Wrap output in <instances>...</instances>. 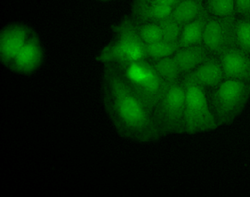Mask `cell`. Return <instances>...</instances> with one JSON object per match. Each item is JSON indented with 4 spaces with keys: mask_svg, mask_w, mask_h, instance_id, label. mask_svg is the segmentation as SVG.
<instances>
[{
    "mask_svg": "<svg viewBox=\"0 0 250 197\" xmlns=\"http://www.w3.org/2000/svg\"><path fill=\"white\" fill-rule=\"evenodd\" d=\"M101 97L104 109L120 138L138 143L160 139L151 111L125 82L114 64H104Z\"/></svg>",
    "mask_w": 250,
    "mask_h": 197,
    "instance_id": "6da1fadb",
    "label": "cell"
},
{
    "mask_svg": "<svg viewBox=\"0 0 250 197\" xmlns=\"http://www.w3.org/2000/svg\"><path fill=\"white\" fill-rule=\"evenodd\" d=\"M113 36L96 57L97 62L104 64H123L148 59L146 44L137 34L129 15L111 26Z\"/></svg>",
    "mask_w": 250,
    "mask_h": 197,
    "instance_id": "7a4b0ae2",
    "label": "cell"
},
{
    "mask_svg": "<svg viewBox=\"0 0 250 197\" xmlns=\"http://www.w3.org/2000/svg\"><path fill=\"white\" fill-rule=\"evenodd\" d=\"M211 113L218 127L229 126L245 111L250 100V82L224 79L206 91Z\"/></svg>",
    "mask_w": 250,
    "mask_h": 197,
    "instance_id": "3957f363",
    "label": "cell"
},
{
    "mask_svg": "<svg viewBox=\"0 0 250 197\" xmlns=\"http://www.w3.org/2000/svg\"><path fill=\"white\" fill-rule=\"evenodd\" d=\"M116 66L125 82L137 96L152 111L168 90L169 84L160 77L148 59Z\"/></svg>",
    "mask_w": 250,
    "mask_h": 197,
    "instance_id": "277c9868",
    "label": "cell"
},
{
    "mask_svg": "<svg viewBox=\"0 0 250 197\" xmlns=\"http://www.w3.org/2000/svg\"><path fill=\"white\" fill-rule=\"evenodd\" d=\"M181 82L185 89V134L195 135L217 129L219 127L211 113L205 88L188 74L183 76Z\"/></svg>",
    "mask_w": 250,
    "mask_h": 197,
    "instance_id": "5b68a950",
    "label": "cell"
},
{
    "mask_svg": "<svg viewBox=\"0 0 250 197\" xmlns=\"http://www.w3.org/2000/svg\"><path fill=\"white\" fill-rule=\"evenodd\" d=\"M152 120L159 138L185 134V89L182 82L169 84L152 111Z\"/></svg>",
    "mask_w": 250,
    "mask_h": 197,
    "instance_id": "8992f818",
    "label": "cell"
},
{
    "mask_svg": "<svg viewBox=\"0 0 250 197\" xmlns=\"http://www.w3.org/2000/svg\"><path fill=\"white\" fill-rule=\"evenodd\" d=\"M203 46L211 56L215 57L236 48L235 16H209L204 32Z\"/></svg>",
    "mask_w": 250,
    "mask_h": 197,
    "instance_id": "52a82bcc",
    "label": "cell"
},
{
    "mask_svg": "<svg viewBox=\"0 0 250 197\" xmlns=\"http://www.w3.org/2000/svg\"><path fill=\"white\" fill-rule=\"evenodd\" d=\"M34 33L31 27L21 23H9L1 29L0 62L5 68H9L13 59Z\"/></svg>",
    "mask_w": 250,
    "mask_h": 197,
    "instance_id": "ba28073f",
    "label": "cell"
},
{
    "mask_svg": "<svg viewBox=\"0 0 250 197\" xmlns=\"http://www.w3.org/2000/svg\"><path fill=\"white\" fill-rule=\"evenodd\" d=\"M43 46L37 33L34 32L8 68L15 74L29 76L35 73L43 64Z\"/></svg>",
    "mask_w": 250,
    "mask_h": 197,
    "instance_id": "9c48e42d",
    "label": "cell"
},
{
    "mask_svg": "<svg viewBox=\"0 0 250 197\" xmlns=\"http://www.w3.org/2000/svg\"><path fill=\"white\" fill-rule=\"evenodd\" d=\"M225 79L250 82V57L239 48H231L219 55Z\"/></svg>",
    "mask_w": 250,
    "mask_h": 197,
    "instance_id": "30bf717a",
    "label": "cell"
},
{
    "mask_svg": "<svg viewBox=\"0 0 250 197\" xmlns=\"http://www.w3.org/2000/svg\"><path fill=\"white\" fill-rule=\"evenodd\" d=\"M173 9L148 0H134L131 4V20L134 23H159L169 17Z\"/></svg>",
    "mask_w": 250,
    "mask_h": 197,
    "instance_id": "8fae6325",
    "label": "cell"
},
{
    "mask_svg": "<svg viewBox=\"0 0 250 197\" xmlns=\"http://www.w3.org/2000/svg\"><path fill=\"white\" fill-rule=\"evenodd\" d=\"M192 79L205 88V91L217 87L225 79L221 62L219 58L210 56L206 61L188 74Z\"/></svg>",
    "mask_w": 250,
    "mask_h": 197,
    "instance_id": "7c38bea8",
    "label": "cell"
},
{
    "mask_svg": "<svg viewBox=\"0 0 250 197\" xmlns=\"http://www.w3.org/2000/svg\"><path fill=\"white\" fill-rule=\"evenodd\" d=\"M210 56L203 44L180 47L173 55L183 75L193 72Z\"/></svg>",
    "mask_w": 250,
    "mask_h": 197,
    "instance_id": "4fadbf2b",
    "label": "cell"
},
{
    "mask_svg": "<svg viewBox=\"0 0 250 197\" xmlns=\"http://www.w3.org/2000/svg\"><path fill=\"white\" fill-rule=\"evenodd\" d=\"M208 18L209 15L205 10L195 20L183 26L179 40V46L188 47L203 44L204 32Z\"/></svg>",
    "mask_w": 250,
    "mask_h": 197,
    "instance_id": "5bb4252c",
    "label": "cell"
},
{
    "mask_svg": "<svg viewBox=\"0 0 250 197\" xmlns=\"http://www.w3.org/2000/svg\"><path fill=\"white\" fill-rule=\"evenodd\" d=\"M204 11L202 0H183L173 8L171 16L183 27L199 17Z\"/></svg>",
    "mask_w": 250,
    "mask_h": 197,
    "instance_id": "9a60e30c",
    "label": "cell"
},
{
    "mask_svg": "<svg viewBox=\"0 0 250 197\" xmlns=\"http://www.w3.org/2000/svg\"><path fill=\"white\" fill-rule=\"evenodd\" d=\"M149 61L154 66L157 73L165 80V82H168V84L181 82L184 75L174 57H168L160 59L149 60Z\"/></svg>",
    "mask_w": 250,
    "mask_h": 197,
    "instance_id": "2e32d148",
    "label": "cell"
},
{
    "mask_svg": "<svg viewBox=\"0 0 250 197\" xmlns=\"http://www.w3.org/2000/svg\"><path fill=\"white\" fill-rule=\"evenodd\" d=\"M205 11L213 17L235 16V0H202Z\"/></svg>",
    "mask_w": 250,
    "mask_h": 197,
    "instance_id": "e0dca14e",
    "label": "cell"
},
{
    "mask_svg": "<svg viewBox=\"0 0 250 197\" xmlns=\"http://www.w3.org/2000/svg\"><path fill=\"white\" fill-rule=\"evenodd\" d=\"M180 48L179 42H167L160 40L159 42L146 45L148 59L156 60L173 56Z\"/></svg>",
    "mask_w": 250,
    "mask_h": 197,
    "instance_id": "ac0fdd59",
    "label": "cell"
},
{
    "mask_svg": "<svg viewBox=\"0 0 250 197\" xmlns=\"http://www.w3.org/2000/svg\"><path fill=\"white\" fill-rule=\"evenodd\" d=\"M137 34L146 45L163 40V32L159 23H134Z\"/></svg>",
    "mask_w": 250,
    "mask_h": 197,
    "instance_id": "d6986e66",
    "label": "cell"
},
{
    "mask_svg": "<svg viewBox=\"0 0 250 197\" xmlns=\"http://www.w3.org/2000/svg\"><path fill=\"white\" fill-rule=\"evenodd\" d=\"M236 48L250 57V21L236 18Z\"/></svg>",
    "mask_w": 250,
    "mask_h": 197,
    "instance_id": "ffe728a7",
    "label": "cell"
},
{
    "mask_svg": "<svg viewBox=\"0 0 250 197\" xmlns=\"http://www.w3.org/2000/svg\"><path fill=\"white\" fill-rule=\"evenodd\" d=\"M159 24L162 29L163 39L167 42H179L183 27L171 15L161 20Z\"/></svg>",
    "mask_w": 250,
    "mask_h": 197,
    "instance_id": "44dd1931",
    "label": "cell"
},
{
    "mask_svg": "<svg viewBox=\"0 0 250 197\" xmlns=\"http://www.w3.org/2000/svg\"><path fill=\"white\" fill-rule=\"evenodd\" d=\"M235 17L250 21V0H235Z\"/></svg>",
    "mask_w": 250,
    "mask_h": 197,
    "instance_id": "7402d4cb",
    "label": "cell"
},
{
    "mask_svg": "<svg viewBox=\"0 0 250 197\" xmlns=\"http://www.w3.org/2000/svg\"><path fill=\"white\" fill-rule=\"evenodd\" d=\"M148 1L173 9L175 6L178 5L183 0H148Z\"/></svg>",
    "mask_w": 250,
    "mask_h": 197,
    "instance_id": "603a6c76",
    "label": "cell"
},
{
    "mask_svg": "<svg viewBox=\"0 0 250 197\" xmlns=\"http://www.w3.org/2000/svg\"><path fill=\"white\" fill-rule=\"evenodd\" d=\"M100 1H111V0H100Z\"/></svg>",
    "mask_w": 250,
    "mask_h": 197,
    "instance_id": "cb8c5ba5",
    "label": "cell"
}]
</instances>
